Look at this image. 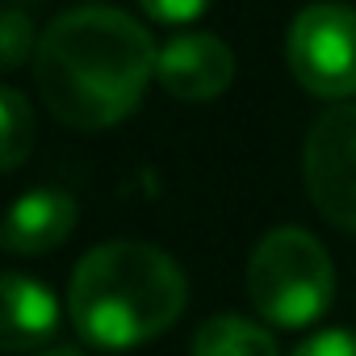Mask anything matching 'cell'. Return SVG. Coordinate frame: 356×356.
<instances>
[{
  "label": "cell",
  "mask_w": 356,
  "mask_h": 356,
  "mask_svg": "<svg viewBox=\"0 0 356 356\" xmlns=\"http://www.w3.org/2000/svg\"><path fill=\"white\" fill-rule=\"evenodd\" d=\"M289 356H356V331H318L302 339Z\"/></svg>",
  "instance_id": "obj_12"
},
{
  "label": "cell",
  "mask_w": 356,
  "mask_h": 356,
  "mask_svg": "<svg viewBox=\"0 0 356 356\" xmlns=\"http://www.w3.org/2000/svg\"><path fill=\"white\" fill-rule=\"evenodd\" d=\"M248 298L268 323L306 327L335 298V264L310 231L277 227L248 260Z\"/></svg>",
  "instance_id": "obj_3"
},
{
  "label": "cell",
  "mask_w": 356,
  "mask_h": 356,
  "mask_svg": "<svg viewBox=\"0 0 356 356\" xmlns=\"http://www.w3.org/2000/svg\"><path fill=\"white\" fill-rule=\"evenodd\" d=\"M72 231H76V197L55 185H42L13 202L5 218V252L42 256V252H55Z\"/></svg>",
  "instance_id": "obj_7"
},
{
  "label": "cell",
  "mask_w": 356,
  "mask_h": 356,
  "mask_svg": "<svg viewBox=\"0 0 356 356\" xmlns=\"http://www.w3.org/2000/svg\"><path fill=\"white\" fill-rule=\"evenodd\" d=\"M285 59L293 80L327 101L356 92V9L339 0L306 5L289 34H285Z\"/></svg>",
  "instance_id": "obj_4"
},
{
  "label": "cell",
  "mask_w": 356,
  "mask_h": 356,
  "mask_svg": "<svg viewBox=\"0 0 356 356\" xmlns=\"http://www.w3.org/2000/svg\"><path fill=\"white\" fill-rule=\"evenodd\" d=\"M26 55H34V30L22 9H5V17H0V67L13 72L26 63Z\"/></svg>",
  "instance_id": "obj_11"
},
{
  "label": "cell",
  "mask_w": 356,
  "mask_h": 356,
  "mask_svg": "<svg viewBox=\"0 0 356 356\" xmlns=\"http://www.w3.org/2000/svg\"><path fill=\"white\" fill-rule=\"evenodd\" d=\"M189 281L163 248L109 239L80 256L67 285V314L80 339L105 352L151 343L181 318Z\"/></svg>",
  "instance_id": "obj_2"
},
{
  "label": "cell",
  "mask_w": 356,
  "mask_h": 356,
  "mask_svg": "<svg viewBox=\"0 0 356 356\" xmlns=\"http://www.w3.org/2000/svg\"><path fill=\"white\" fill-rule=\"evenodd\" d=\"M155 80L181 101H214L235 80V55L218 34H176L159 47Z\"/></svg>",
  "instance_id": "obj_6"
},
{
  "label": "cell",
  "mask_w": 356,
  "mask_h": 356,
  "mask_svg": "<svg viewBox=\"0 0 356 356\" xmlns=\"http://www.w3.org/2000/svg\"><path fill=\"white\" fill-rule=\"evenodd\" d=\"M302 181L314 210L331 227L356 235V101L314 118L302 147Z\"/></svg>",
  "instance_id": "obj_5"
},
{
  "label": "cell",
  "mask_w": 356,
  "mask_h": 356,
  "mask_svg": "<svg viewBox=\"0 0 356 356\" xmlns=\"http://www.w3.org/2000/svg\"><path fill=\"white\" fill-rule=\"evenodd\" d=\"M34 147V113L17 88H0V163L5 172H17L22 159Z\"/></svg>",
  "instance_id": "obj_10"
},
{
  "label": "cell",
  "mask_w": 356,
  "mask_h": 356,
  "mask_svg": "<svg viewBox=\"0 0 356 356\" xmlns=\"http://www.w3.org/2000/svg\"><path fill=\"white\" fill-rule=\"evenodd\" d=\"M189 356H277V339L243 314H214L197 327Z\"/></svg>",
  "instance_id": "obj_9"
},
{
  "label": "cell",
  "mask_w": 356,
  "mask_h": 356,
  "mask_svg": "<svg viewBox=\"0 0 356 356\" xmlns=\"http://www.w3.org/2000/svg\"><path fill=\"white\" fill-rule=\"evenodd\" d=\"M159 63L151 34L122 9L88 5L55 17L34 51L47 109L76 130H109L143 101Z\"/></svg>",
  "instance_id": "obj_1"
},
{
  "label": "cell",
  "mask_w": 356,
  "mask_h": 356,
  "mask_svg": "<svg viewBox=\"0 0 356 356\" xmlns=\"http://www.w3.org/2000/svg\"><path fill=\"white\" fill-rule=\"evenodd\" d=\"M138 5H143V13H151L163 26H185L210 9V0H138Z\"/></svg>",
  "instance_id": "obj_13"
},
{
  "label": "cell",
  "mask_w": 356,
  "mask_h": 356,
  "mask_svg": "<svg viewBox=\"0 0 356 356\" xmlns=\"http://www.w3.org/2000/svg\"><path fill=\"white\" fill-rule=\"evenodd\" d=\"M55 331H59L55 293L26 273H5V331H0V348L5 352H34Z\"/></svg>",
  "instance_id": "obj_8"
},
{
  "label": "cell",
  "mask_w": 356,
  "mask_h": 356,
  "mask_svg": "<svg viewBox=\"0 0 356 356\" xmlns=\"http://www.w3.org/2000/svg\"><path fill=\"white\" fill-rule=\"evenodd\" d=\"M38 356H84L80 348H72V343H59V348H47V352H38Z\"/></svg>",
  "instance_id": "obj_14"
}]
</instances>
